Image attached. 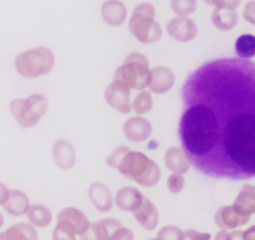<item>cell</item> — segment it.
Instances as JSON below:
<instances>
[{"label": "cell", "mask_w": 255, "mask_h": 240, "mask_svg": "<svg viewBox=\"0 0 255 240\" xmlns=\"http://www.w3.org/2000/svg\"><path fill=\"white\" fill-rule=\"evenodd\" d=\"M179 140L190 163L215 179L255 178V63L218 58L184 82Z\"/></svg>", "instance_id": "1"}, {"label": "cell", "mask_w": 255, "mask_h": 240, "mask_svg": "<svg viewBox=\"0 0 255 240\" xmlns=\"http://www.w3.org/2000/svg\"><path fill=\"white\" fill-rule=\"evenodd\" d=\"M117 170L124 178L134 181L145 188L155 187L161 178V172L157 163L137 151H128L117 166Z\"/></svg>", "instance_id": "2"}, {"label": "cell", "mask_w": 255, "mask_h": 240, "mask_svg": "<svg viewBox=\"0 0 255 240\" xmlns=\"http://www.w3.org/2000/svg\"><path fill=\"white\" fill-rule=\"evenodd\" d=\"M128 30L142 43L158 42L163 36V30L155 21V7L151 3L136 6L128 21Z\"/></svg>", "instance_id": "3"}, {"label": "cell", "mask_w": 255, "mask_h": 240, "mask_svg": "<svg viewBox=\"0 0 255 240\" xmlns=\"http://www.w3.org/2000/svg\"><path fill=\"white\" fill-rule=\"evenodd\" d=\"M149 61L140 52H133L127 55L124 63L115 70L114 81L127 85L130 90L143 91L149 84Z\"/></svg>", "instance_id": "4"}, {"label": "cell", "mask_w": 255, "mask_h": 240, "mask_svg": "<svg viewBox=\"0 0 255 240\" xmlns=\"http://www.w3.org/2000/svg\"><path fill=\"white\" fill-rule=\"evenodd\" d=\"M55 58L51 49L37 46L21 52L15 58V67L24 78H39L49 73L54 67Z\"/></svg>", "instance_id": "5"}, {"label": "cell", "mask_w": 255, "mask_h": 240, "mask_svg": "<svg viewBox=\"0 0 255 240\" xmlns=\"http://www.w3.org/2000/svg\"><path fill=\"white\" fill-rule=\"evenodd\" d=\"M10 114L22 128L34 127L48 109V100L40 94H33L27 99H15L10 103Z\"/></svg>", "instance_id": "6"}, {"label": "cell", "mask_w": 255, "mask_h": 240, "mask_svg": "<svg viewBox=\"0 0 255 240\" xmlns=\"http://www.w3.org/2000/svg\"><path fill=\"white\" fill-rule=\"evenodd\" d=\"M90 227V221L84 212L76 208H66L57 217V229L72 235L81 236Z\"/></svg>", "instance_id": "7"}, {"label": "cell", "mask_w": 255, "mask_h": 240, "mask_svg": "<svg viewBox=\"0 0 255 240\" xmlns=\"http://www.w3.org/2000/svg\"><path fill=\"white\" fill-rule=\"evenodd\" d=\"M166 30L169 36L178 42H191L199 34V27L190 16H176L170 19L166 25Z\"/></svg>", "instance_id": "8"}, {"label": "cell", "mask_w": 255, "mask_h": 240, "mask_svg": "<svg viewBox=\"0 0 255 240\" xmlns=\"http://www.w3.org/2000/svg\"><path fill=\"white\" fill-rule=\"evenodd\" d=\"M130 88L118 81H114L105 91V99L108 105L114 109H117L120 114H130L133 111L131 102H130Z\"/></svg>", "instance_id": "9"}, {"label": "cell", "mask_w": 255, "mask_h": 240, "mask_svg": "<svg viewBox=\"0 0 255 240\" xmlns=\"http://www.w3.org/2000/svg\"><path fill=\"white\" fill-rule=\"evenodd\" d=\"M250 220H251L250 215L241 212L235 206H223L215 214V224L223 230H232V229L242 227V226L248 224Z\"/></svg>", "instance_id": "10"}, {"label": "cell", "mask_w": 255, "mask_h": 240, "mask_svg": "<svg viewBox=\"0 0 255 240\" xmlns=\"http://www.w3.org/2000/svg\"><path fill=\"white\" fill-rule=\"evenodd\" d=\"M123 131L126 137L131 142H145L152 134V125L148 120L142 117H133L124 122Z\"/></svg>", "instance_id": "11"}, {"label": "cell", "mask_w": 255, "mask_h": 240, "mask_svg": "<svg viewBox=\"0 0 255 240\" xmlns=\"http://www.w3.org/2000/svg\"><path fill=\"white\" fill-rule=\"evenodd\" d=\"M175 85V73L163 66L154 67L151 69V75H149V84L148 88L151 93L155 94H164L167 91H170Z\"/></svg>", "instance_id": "12"}, {"label": "cell", "mask_w": 255, "mask_h": 240, "mask_svg": "<svg viewBox=\"0 0 255 240\" xmlns=\"http://www.w3.org/2000/svg\"><path fill=\"white\" fill-rule=\"evenodd\" d=\"M121 227V223L117 220H102L90 224L87 232L79 236V240H109L112 233Z\"/></svg>", "instance_id": "13"}, {"label": "cell", "mask_w": 255, "mask_h": 240, "mask_svg": "<svg viewBox=\"0 0 255 240\" xmlns=\"http://www.w3.org/2000/svg\"><path fill=\"white\" fill-rule=\"evenodd\" d=\"M52 158L58 169L63 170L72 169L76 161V155L72 143H69L67 140H57L52 146Z\"/></svg>", "instance_id": "14"}, {"label": "cell", "mask_w": 255, "mask_h": 240, "mask_svg": "<svg viewBox=\"0 0 255 240\" xmlns=\"http://www.w3.org/2000/svg\"><path fill=\"white\" fill-rule=\"evenodd\" d=\"M103 21L112 27H120L127 18V7L120 0H108L102 4Z\"/></svg>", "instance_id": "15"}, {"label": "cell", "mask_w": 255, "mask_h": 240, "mask_svg": "<svg viewBox=\"0 0 255 240\" xmlns=\"http://www.w3.org/2000/svg\"><path fill=\"white\" fill-rule=\"evenodd\" d=\"M133 217L148 232L155 230L157 226H158V212H157V208L146 197H143L142 205L133 212Z\"/></svg>", "instance_id": "16"}, {"label": "cell", "mask_w": 255, "mask_h": 240, "mask_svg": "<svg viewBox=\"0 0 255 240\" xmlns=\"http://www.w3.org/2000/svg\"><path fill=\"white\" fill-rule=\"evenodd\" d=\"M143 202V196L133 187L121 188L115 196V205L124 212H134Z\"/></svg>", "instance_id": "17"}, {"label": "cell", "mask_w": 255, "mask_h": 240, "mask_svg": "<svg viewBox=\"0 0 255 240\" xmlns=\"http://www.w3.org/2000/svg\"><path fill=\"white\" fill-rule=\"evenodd\" d=\"M88 196H90V200L94 205V208L100 212H109L114 206L112 194L105 184L94 182L88 190Z\"/></svg>", "instance_id": "18"}, {"label": "cell", "mask_w": 255, "mask_h": 240, "mask_svg": "<svg viewBox=\"0 0 255 240\" xmlns=\"http://www.w3.org/2000/svg\"><path fill=\"white\" fill-rule=\"evenodd\" d=\"M164 161L172 173H179V175H185L190 170V164H191L185 151L178 146H172L167 149Z\"/></svg>", "instance_id": "19"}, {"label": "cell", "mask_w": 255, "mask_h": 240, "mask_svg": "<svg viewBox=\"0 0 255 240\" xmlns=\"http://www.w3.org/2000/svg\"><path fill=\"white\" fill-rule=\"evenodd\" d=\"M28 208H30L28 197L19 190H12L9 193L6 203L3 205V209L12 217H19L22 214H27Z\"/></svg>", "instance_id": "20"}, {"label": "cell", "mask_w": 255, "mask_h": 240, "mask_svg": "<svg viewBox=\"0 0 255 240\" xmlns=\"http://www.w3.org/2000/svg\"><path fill=\"white\" fill-rule=\"evenodd\" d=\"M0 240H37V232L30 223H19L1 232Z\"/></svg>", "instance_id": "21"}, {"label": "cell", "mask_w": 255, "mask_h": 240, "mask_svg": "<svg viewBox=\"0 0 255 240\" xmlns=\"http://www.w3.org/2000/svg\"><path fill=\"white\" fill-rule=\"evenodd\" d=\"M212 22H214V25L218 30L229 31V30H233L238 25L239 15H238L236 10H232V9H220V7H215V10L212 13Z\"/></svg>", "instance_id": "22"}, {"label": "cell", "mask_w": 255, "mask_h": 240, "mask_svg": "<svg viewBox=\"0 0 255 240\" xmlns=\"http://www.w3.org/2000/svg\"><path fill=\"white\" fill-rule=\"evenodd\" d=\"M235 208H238L241 212L247 214V215H253L255 214V187L254 185H244V188L241 190L239 196L235 200Z\"/></svg>", "instance_id": "23"}, {"label": "cell", "mask_w": 255, "mask_h": 240, "mask_svg": "<svg viewBox=\"0 0 255 240\" xmlns=\"http://www.w3.org/2000/svg\"><path fill=\"white\" fill-rule=\"evenodd\" d=\"M27 218H28L31 226L39 227V229H45L51 224L52 214L48 208H45L42 205H30V208L27 211Z\"/></svg>", "instance_id": "24"}, {"label": "cell", "mask_w": 255, "mask_h": 240, "mask_svg": "<svg viewBox=\"0 0 255 240\" xmlns=\"http://www.w3.org/2000/svg\"><path fill=\"white\" fill-rule=\"evenodd\" d=\"M235 51L238 58L251 60L255 57V36L254 34H241L235 43Z\"/></svg>", "instance_id": "25"}, {"label": "cell", "mask_w": 255, "mask_h": 240, "mask_svg": "<svg viewBox=\"0 0 255 240\" xmlns=\"http://www.w3.org/2000/svg\"><path fill=\"white\" fill-rule=\"evenodd\" d=\"M152 105H154V102H152L151 91H145L143 90V91H140L136 96V99L131 103V108H133V111L137 115H145V114H148L152 109Z\"/></svg>", "instance_id": "26"}, {"label": "cell", "mask_w": 255, "mask_h": 240, "mask_svg": "<svg viewBox=\"0 0 255 240\" xmlns=\"http://www.w3.org/2000/svg\"><path fill=\"white\" fill-rule=\"evenodd\" d=\"M170 6L178 16H188L196 12L197 0H172Z\"/></svg>", "instance_id": "27"}, {"label": "cell", "mask_w": 255, "mask_h": 240, "mask_svg": "<svg viewBox=\"0 0 255 240\" xmlns=\"http://www.w3.org/2000/svg\"><path fill=\"white\" fill-rule=\"evenodd\" d=\"M158 240H182L184 239V232L175 226H167L161 229L157 235Z\"/></svg>", "instance_id": "28"}, {"label": "cell", "mask_w": 255, "mask_h": 240, "mask_svg": "<svg viewBox=\"0 0 255 240\" xmlns=\"http://www.w3.org/2000/svg\"><path fill=\"white\" fill-rule=\"evenodd\" d=\"M185 187V179H184V175H179V173H172L167 179V188L170 193L173 194H179Z\"/></svg>", "instance_id": "29"}, {"label": "cell", "mask_w": 255, "mask_h": 240, "mask_svg": "<svg viewBox=\"0 0 255 240\" xmlns=\"http://www.w3.org/2000/svg\"><path fill=\"white\" fill-rule=\"evenodd\" d=\"M128 151H130V149H128L127 146H120V148H117V149L106 158V164H108L109 167L117 169V166L120 164V161L123 160V157H124Z\"/></svg>", "instance_id": "30"}, {"label": "cell", "mask_w": 255, "mask_h": 240, "mask_svg": "<svg viewBox=\"0 0 255 240\" xmlns=\"http://www.w3.org/2000/svg\"><path fill=\"white\" fill-rule=\"evenodd\" d=\"M205 1L206 4H211L220 9H232V10H236L242 3V0H205Z\"/></svg>", "instance_id": "31"}, {"label": "cell", "mask_w": 255, "mask_h": 240, "mask_svg": "<svg viewBox=\"0 0 255 240\" xmlns=\"http://www.w3.org/2000/svg\"><path fill=\"white\" fill-rule=\"evenodd\" d=\"M109 240H134V235H133L131 230H128L126 227H121L115 233H112Z\"/></svg>", "instance_id": "32"}, {"label": "cell", "mask_w": 255, "mask_h": 240, "mask_svg": "<svg viewBox=\"0 0 255 240\" xmlns=\"http://www.w3.org/2000/svg\"><path fill=\"white\" fill-rule=\"evenodd\" d=\"M182 240H211V235L202 233L197 230H187V232H184V239Z\"/></svg>", "instance_id": "33"}, {"label": "cell", "mask_w": 255, "mask_h": 240, "mask_svg": "<svg viewBox=\"0 0 255 240\" xmlns=\"http://www.w3.org/2000/svg\"><path fill=\"white\" fill-rule=\"evenodd\" d=\"M244 18H245L248 22H251V24H254L255 25V1L254 0H251V1H248V3H247V6H245V9H244Z\"/></svg>", "instance_id": "34"}, {"label": "cell", "mask_w": 255, "mask_h": 240, "mask_svg": "<svg viewBox=\"0 0 255 240\" xmlns=\"http://www.w3.org/2000/svg\"><path fill=\"white\" fill-rule=\"evenodd\" d=\"M52 239L54 240H76V236H72V235H69V233H66V232H63V230H60V229H57V227H55V230H54V233H52Z\"/></svg>", "instance_id": "35"}, {"label": "cell", "mask_w": 255, "mask_h": 240, "mask_svg": "<svg viewBox=\"0 0 255 240\" xmlns=\"http://www.w3.org/2000/svg\"><path fill=\"white\" fill-rule=\"evenodd\" d=\"M9 190H7V187L4 185V184H1L0 182V206H3L4 203H6V200H7V197H9Z\"/></svg>", "instance_id": "36"}, {"label": "cell", "mask_w": 255, "mask_h": 240, "mask_svg": "<svg viewBox=\"0 0 255 240\" xmlns=\"http://www.w3.org/2000/svg\"><path fill=\"white\" fill-rule=\"evenodd\" d=\"M229 240H245L244 232H241V230H233V232L230 233Z\"/></svg>", "instance_id": "37"}, {"label": "cell", "mask_w": 255, "mask_h": 240, "mask_svg": "<svg viewBox=\"0 0 255 240\" xmlns=\"http://www.w3.org/2000/svg\"><path fill=\"white\" fill-rule=\"evenodd\" d=\"M244 236H245V240H255V226L250 227L248 230H245Z\"/></svg>", "instance_id": "38"}, {"label": "cell", "mask_w": 255, "mask_h": 240, "mask_svg": "<svg viewBox=\"0 0 255 240\" xmlns=\"http://www.w3.org/2000/svg\"><path fill=\"white\" fill-rule=\"evenodd\" d=\"M229 238H230V233H227V230H223L217 235L215 240H229Z\"/></svg>", "instance_id": "39"}, {"label": "cell", "mask_w": 255, "mask_h": 240, "mask_svg": "<svg viewBox=\"0 0 255 240\" xmlns=\"http://www.w3.org/2000/svg\"><path fill=\"white\" fill-rule=\"evenodd\" d=\"M1 226H3V217H1V214H0V229H1Z\"/></svg>", "instance_id": "40"}, {"label": "cell", "mask_w": 255, "mask_h": 240, "mask_svg": "<svg viewBox=\"0 0 255 240\" xmlns=\"http://www.w3.org/2000/svg\"><path fill=\"white\" fill-rule=\"evenodd\" d=\"M148 240H158V239H148Z\"/></svg>", "instance_id": "41"}]
</instances>
